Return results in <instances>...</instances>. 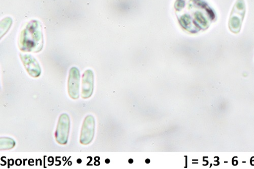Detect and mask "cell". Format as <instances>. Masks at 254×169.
<instances>
[{"mask_svg":"<svg viewBox=\"0 0 254 169\" xmlns=\"http://www.w3.org/2000/svg\"><path fill=\"white\" fill-rule=\"evenodd\" d=\"M42 26L37 20H32L21 31L18 47L21 51L38 53L44 48Z\"/></svg>","mask_w":254,"mask_h":169,"instance_id":"cell-1","label":"cell"},{"mask_svg":"<svg viewBox=\"0 0 254 169\" xmlns=\"http://www.w3.org/2000/svg\"><path fill=\"white\" fill-rule=\"evenodd\" d=\"M246 8L244 0H237L233 7L229 20V28L232 33H240L246 14Z\"/></svg>","mask_w":254,"mask_h":169,"instance_id":"cell-2","label":"cell"},{"mask_svg":"<svg viewBox=\"0 0 254 169\" xmlns=\"http://www.w3.org/2000/svg\"><path fill=\"white\" fill-rule=\"evenodd\" d=\"M70 128V120L69 116L64 113L60 115L55 133L57 142L61 145H65L68 142Z\"/></svg>","mask_w":254,"mask_h":169,"instance_id":"cell-3","label":"cell"},{"mask_svg":"<svg viewBox=\"0 0 254 169\" xmlns=\"http://www.w3.org/2000/svg\"><path fill=\"white\" fill-rule=\"evenodd\" d=\"M95 120L91 115L84 119L81 131L80 142L82 145H88L93 140L95 134Z\"/></svg>","mask_w":254,"mask_h":169,"instance_id":"cell-4","label":"cell"},{"mask_svg":"<svg viewBox=\"0 0 254 169\" xmlns=\"http://www.w3.org/2000/svg\"><path fill=\"white\" fill-rule=\"evenodd\" d=\"M80 72L76 67H72L69 71L68 80V91L70 98L76 100L79 97Z\"/></svg>","mask_w":254,"mask_h":169,"instance_id":"cell-5","label":"cell"},{"mask_svg":"<svg viewBox=\"0 0 254 169\" xmlns=\"http://www.w3.org/2000/svg\"><path fill=\"white\" fill-rule=\"evenodd\" d=\"M94 86V75L91 69L86 70L82 77L81 97L83 99L90 98L93 93Z\"/></svg>","mask_w":254,"mask_h":169,"instance_id":"cell-6","label":"cell"},{"mask_svg":"<svg viewBox=\"0 0 254 169\" xmlns=\"http://www.w3.org/2000/svg\"><path fill=\"white\" fill-rule=\"evenodd\" d=\"M20 57L28 74L33 78H37L41 73L39 62L30 55L20 54Z\"/></svg>","mask_w":254,"mask_h":169,"instance_id":"cell-7","label":"cell"},{"mask_svg":"<svg viewBox=\"0 0 254 169\" xmlns=\"http://www.w3.org/2000/svg\"><path fill=\"white\" fill-rule=\"evenodd\" d=\"M15 142L12 139L9 138H1V151L9 150L15 146Z\"/></svg>","mask_w":254,"mask_h":169,"instance_id":"cell-8","label":"cell"},{"mask_svg":"<svg viewBox=\"0 0 254 169\" xmlns=\"http://www.w3.org/2000/svg\"><path fill=\"white\" fill-rule=\"evenodd\" d=\"M106 163L109 164L110 162V160L109 159H107L105 161Z\"/></svg>","mask_w":254,"mask_h":169,"instance_id":"cell-9","label":"cell"},{"mask_svg":"<svg viewBox=\"0 0 254 169\" xmlns=\"http://www.w3.org/2000/svg\"><path fill=\"white\" fill-rule=\"evenodd\" d=\"M145 162H146L147 164H148V163H150V160H149V159H147V160H146Z\"/></svg>","mask_w":254,"mask_h":169,"instance_id":"cell-10","label":"cell"},{"mask_svg":"<svg viewBox=\"0 0 254 169\" xmlns=\"http://www.w3.org/2000/svg\"><path fill=\"white\" fill-rule=\"evenodd\" d=\"M129 163L132 164V163H133V161L132 159H130L129 160Z\"/></svg>","mask_w":254,"mask_h":169,"instance_id":"cell-11","label":"cell"}]
</instances>
